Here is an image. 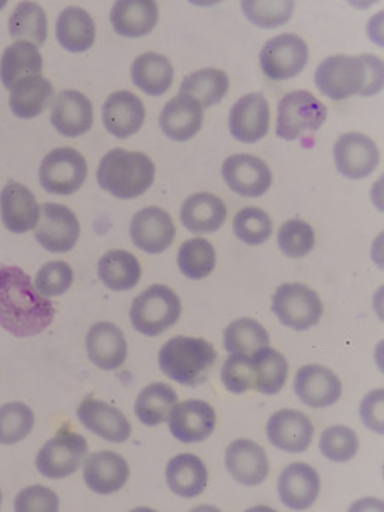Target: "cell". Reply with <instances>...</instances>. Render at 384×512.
<instances>
[{
	"label": "cell",
	"instance_id": "obj_1",
	"mask_svg": "<svg viewBox=\"0 0 384 512\" xmlns=\"http://www.w3.org/2000/svg\"><path fill=\"white\" fill-rule=\"evenodd\" d=\"M55 318L48 297L41 296L30 275L19 267L0 268V326L14 337H35Z\"/></svg>",
	"mask_w": 384,
	"mask_h": 512
},
{
	"label": "cell",
	"instance_id": "obj_2",
	"mask_svg": "<svg viewBox=\"0 0 384 512\" xmlns=\"http://www.w3.org/2000/svg\"><path fill=\"white\" fill-rule=\"evenodd\" d=\"M315 82L321 93L333 101L374 96L383 89V60L376 55H333L318 65Z\"/></svg>",
	"mask_w": 384,
	"mask_h": 512
},
{
	"label": "cell",
	"instance_id": "obj_3",
	"mask_svg": "<svg viewBox=\"0 0 384 512\" xmlns=\"http://www.w3.org/2000/svg\"><path fill=\"white\" fill-rule=\"evenodd\" d=\"M99 187L113 197L132 200L154 185L156 166L144 152L113 149L99 163Z\"/></svg>",
	"mask_w": 384,
	"mask_h": 512
},
{
	"label": "cell",
	"instance_id": "obj_4",
	"mask_svg": "<svg viewBox=\"0 0 384 512\" xmlns=\"http://www.w3.org/2000/svg\"><path fill=\"white\" fill-rule=\"evenodd\" d=\"M217 352L205 338L175 337L159 350V367L183 386H200L216 364Z\"/></svg>",
	"mask_w": 384,
	"mask_h": 512
},
{
	"label": "cell",
	"instance_id": "obj_5",
	"mask_svg": "<svg viewBox=\"0 0 384 512\" xmlns=\"http://www.w3.org/2000/svg\"><path fill=\"white\" fill-rule=\"evenodd\" d=\"M181 316V301L178 294L169 287H147L146 291L135 297L130 320L137 332L146 337H159L173 328Z\"/></svg>",
	"mask_w": 384,
	"mask_h": 512
},
{
	"label": "cell",
	"instance_id": "obj_6",
	"mask_svg": "<svg viewBox=\"0 0 384 512\" xmlns=\"http://www.w3.org/2000/svg\"><path fill=\"white\" fill-rule=\"evenodd\" d=\"M328 118L326 108L315 94L309 91H292L279 101L277 110V135L284 140L303 139L315 134Z\"/></svg>",
	"mask_w": 384,
	"mask_h": 512
},
{
	"label": "cell",
	"instance_id": "obj_7",
	"mask_svg": "<svg viewBox=\"0 0 384 512\" xmlns=\"http://www.w3.org/2000/svg\"><path fill=\"white\" fill-rule=\"evenodd\" d=\"M89 444L86 437L72 431L69 425H64L55 436L48 441L36 456V468L43 477L50 480H62L70 477L86 461Z\"/></svg>",
	"mask_w": 384,
	"mask_h": 512
},
{
	"label": "cell",
	"instance_id": "obj_8",
	"mask_svg": "<svg viewBox=\"0 0 384 512\" xmlns=\"http://www.w3.org/2000/svg\"><path fill=\"white\" fill-rule=\"evenodd\" d=\"M272 311L282 325L306 332L318 325L323 316V303L311 287L292 282L282 284L272 297Z\"/></svg>",
	"mask_w": 384,
	"mask_h": 512
},
{
	"label": "cell",
	"instance_id": "obj_9",
	"mask_svg": "<svg viewBox=\"0 0 384 512\" xmlns=\"http://www.w3.org/2000/svg\"><path fill=\"white\" fill-rule=\"evenodd\" d=\"M86 178L88 163L81 152L72 147L53 149L41 161V188L52 195H72L81 190Z\"/></svg>",
	"mask_w": 384,
	"mask_h": 512
},
{
	"label": "cell",
	"instance_id": "obj_10",
	"mask_svg": "<svg viewBox=\"0 0 384 512\" xmlns=\"http://www.w3.org/2000/svg\"><path fill=\"white\" fill-rule=\"evenodd\" d=\"M308 43L301 36L286 33L268 40L260 52V67L272 81L294 79L308 64Z\"/></svg>",
	"mask_w": 384,
	"mask_h": 512
},
{
	"label": "cell",
	"instance_id": "obj_11",
	"mask_svg": "<svg viewBox=\"0 0 384 512\" xmlns=\"http://www.w3.org/2000/svg\"><path fill=\"white\" fill-rule=\"evenodd\" d=\"M35 236L38 243L50 253H69L79 241L81 224L69 207L45 204L41 207Z\"/></svg>",
	"mask_w": 384,
	"mask_h": 512
},
{
	"label": "cell",
	"instance_id": "obj_12",
	"mask_svg": "<svg viewBox=\"0 0 384 512\" xmlns=\"http://www.w3.org/2000/svg\"><path fill=\"white\" fill-rule=\"evenodd\" d=\"M222 176L227 187L241 197H262L274 183L272 169L268 164L250 154H234L222 166Z\"/></svg>",
	"mask_w": 384,
	"mask_h": 512
},
{
	"label": "cell",
	"instance_id": "obj_13",
	"mask_svg": "<svg viewBox=\"0 0 384 512\" xmlns=\"http://www.w3.org/2000/svg\"><path fill=\"white\" fill-rule=\"evenodd\" d=\"M333 158L340 175L350 180H364L378 168V146L367 135L349 132L338 137Z\"/></svg>",
	"mask_w": 384,
	"mask_h": 512
},
{
	"label": "cell",
	"instance_id": "obj_14",
	"mask_svg": "<svg viewBox=\"0 0 384 512\" xmlns=\"http://www.w3.org/2000/svg\"><path fill=\"white\" fill-rule=\"evenodd\" d=\"M130 236L139 250L159 255L175 241V222L161 207H147L137 212L130 222Z\"/></svg>",
	"mask_w": 384,
	"mask_h": 512
},
{
	"label": "cell",
	"instance_id": "obj_15",
	"mask_svg": "<svg viewBox=\"0 0 384 512\" xmlns=\"http://www.w3.org/2000/svg\"><path fill=\"white\" fill-rule=\"evenodd\" d=\"M270 444L286 453H304L313 443L315 424L299 410L284 408L275 412L267 424Z\"/></svg>",
	"mask_w": 384,
	"mask_h": 512
},
{
	"label": "cell",
	"instance_id": "obj_16",
	"mask_svg": "<svg viewBox=\"0 0 384 512\" xmlns=\"http://www.w3.org/2000/svg\"><path fill=\"white\" fill-rule=\"evenodd\" d=\"M169 431L185 444L202 443L216 431V410L202 400L176 403L168 417Z\"/></svg>",
	"mask_w": 384,
	"mask_h": 512
},
{
	"label": "cell",
	"instance_id": "obj_17",
	"mask_svg": "<svg viewBox=\"0 0 384 512\" xmlns=\"http://www.w3.org/2000/svg\"><path fill=\"white\" fill-rule=\"evenodd\" d=\"M270 105L262 93L239 98L229 113V130L243 144H255L268 134Z\"/></svg>",
	"mask_w": 384,
	"mask_h": 512
},
{
	"label": "cell",
	"instance_id": "obj_18",
	"mask_svg": "<svg viewBox=\"0 0 384 512\" xmlns=\"http://www.w3.org/2000/svg\"><path fill=\"white\" fill-rule=\"evenodd\" d=\"M294 391L306 407H332L342 396V381L328 367L309 364L297 371Z\"/></svg>",
	"mask_w": 384,
	"mask_h": 512
},
{
	"label": "cell",
	"instance_id": "obj_19",
	"mask_svg": "<svg viewBox=\"0 0 384 512\" xmlns=\"http://www.w3.org/2000/svg\"><path fill=\"white\" fill-rule=\"evenodd\" d=\"M50 120L59 134L76 139L88 134L93 127V103L86 94L76 89H67L53 99Z\"/></svg>",
	"mask_w": 384,
	"mask_h": 512
},
{
	"label": "cell",
	"instance_id": "obj_20",
	"mask_svg": "<svg viewBox=\"0 0 384 512\" xmlns=\"http://www.w3.org/2000/svg\"><path fill=\"white\" fill-rule=\"evenodd\" d=\"M40 205L30 188L18 181H9L0 193V214L4 226L14 234L35 229L40 221Z\"/></svg>",
	"mask_w": 384,
	"mask_h": 512
},
{
	"label": "cell",
	"instance_id": "obj_21",
	"mask_svg": "<svg viewBox=\"0 0 384 512\" xmlns=\"http://www.w3.org/2000/svg\"><path fill=\"white\" fill-rule=\"evenodd\" d=\"M77 417L88 431L110 443H125L132 434V425L118 408L96 400L93 396L79 405Z\"/></svg>",
	"mask_w": 384,
	"mask_h": 512
},
{
	"label": "cell",
	"instance_id": "obj_22",
	"mask_svg": "<svg viewBox=\"0 0 384 512\" xmlns=\"http://www.w3.org/2000/svg\"><path fill=\"white\" fill-rule=\"evenodd\" d=\"M204 123V106L188 94L169 99L159 115L164 135L176 142H187L200 132Z\"/></svg>",
	"mask_w": 384,
	"mask_h": 512
},
{
	"label": "cell",
	"instance_id": "obj_23",
	"mask_svg": "<svg viewBox=\"0 0 384 512\" xmlns=\"http://www.w3.org/2000/svg\"><path fill=\"white\" fill-rule=\"evenodd\" d=\"M86 350L94 366L103 371H115L127 361V338L117 325L101 321L89 328Z\"/></svg>",
	"mask_w": 384,
	"mask_h": 512
},
{
	"label": "cell",
	"instance_id": "obj_24",
	"mask_svg": "<svg viewBox=\"0 0 384 512\" xmlns=\"http://www.w3.org/2000/svg\"><path fill=\"white\" fill-rule=\"evenodd\" d=\"M146 120L142 99L130 91L110 94L103 105V123L106 130L117 139H128L137 134Z\"/></svg>",
	"mask_w": 384,
	"mask_h": 512
},
{
	"label": "cell",
	"instance_id": "obj_25",
	"mask_svg": "<svg viewBox=\"0 0 384 512\" xmlns=\"http://www.w3.org/2000/svg\"><path fill=\"white\" fill-rule=\"evenodd\" d=\"M227 472L236 482L246 487H256L265 482L270 472L265 449L250 439H238L226 451Z\"/></svg>",
	"mask_w": 384,
	"mask_h": 512
},
{
	"label": "cell",
	"instance_id": "obj_26",
	"mask_svg": "<svg viewBox=\"0 0 384 512\" xmlns=\"http://www.w3.org/2000/svg\"><path fill=\"white\" fill-rule=\"evenodd\" d=\"M320 490V475L308 463H292L280 475V501L294 511H306L313 506Z\"/></svg>",
	"mask_w": 384,
	"mask_h": 512
},
{
	"label": "cell",
	"instance_id": "obj_27",
	"mask_svg": "<svg viewBox=\"0 0 384 512\" xmlns=\"http://www.w3.org/2000/svg\"><path fill=\"white\" fill-rule=\"evenodd\" d=\"M130 468L123 456L113 451H99L89 456L84 465V480L96 494L110 495L125 487Z\"/></svg>",
	"mask_w": 384,
	"mask_h": 512
},
{
	"label": "cell",
	"instance_id": "obj_28",
	"mask_svg": "<svg viewBox=\"0 0 384 512\" xmlns=\"http://www.w3.org/2000/svg\"><path fill=\"white\" fill-rule=\"evenodd\" d=\"M110 19L123 38H142L158 24V4L152 0H120L111 9Z\"/></svg>",
	"mask_w": 384,
	"mask_h": 512
},
{
	"label": "cell",
	"instance_id": "obj_29",
	"mask_svg": "<svg viewBox=\"0 0 384 512\" xmlns=\"http://www.w3.org/2000/svg\"><path fill=\"white\" fill-rule=\"evenodd\" d=\"M181 224L197 234L216 233L226 222V204L212 193H195L181 207Z\"/></svg>",
	"mask_w": 384,
	"mask_h": 512
},
{
	"label": "cell",
	"instance_id": "obj_30",
	"mask_svg": "<svg viewBox=\"0 0 384 512\" xmlns=\"http://www.w3.org/2000/svg\"><path fill=\"white\" fill-rule=\"evenodd\" d=\"M166 482L176 495L192 499L207 489L209 472L204 461L195 454H178L166 468Z\"/></svg>",
	"mask_w": 384,
	"mask_h": 512
},
{
	"label": "cell",
	"instance_id": "obj_31",
	"mask_svg": "<svg viewBox=\"0 0 384 512\" xmlns=\"http://www.w3.org/2000/svg\"><path fill=\"white\" fill-rule=\"evenodd\" d=\"M55 33L67 52H88L96 40V24L88 11L81 7H67L60 12Z\"/></svg>",
	"mask_w": 384,
	"mask_h": 512
},
{
	"label": "cell",
	"instance_id": "obj_32",
	"mask_svg": "<svg viewBox=\"0 0 384 512\" xmlns=\"http://www.w3.org/2000/svg\"><path fill=\"white\" fill-rule=\"evenodd\" d=\"M175 69L164 55L147 52L139 55L132 64V82L149 96H163L173 86Z\"/></svg>",
	"mask_w": 384,
	"mask_h": 512
},
{
	"label": "cell",
	"instance_id": "obj_33",
	"mask_svg": "<svg viewBox=\"0 0 384 512\" xmlns=\"http://www.w3.org/2000/svg\"><path fill=\"white\" fill-rule=\"evenodd\" d=\"M43 57L40 50L26 41H16L0 60V81L7 89H12L26 77L41 76Z\"/></svg>",
	"mask_w": 384,
	"mask_h": 512
},
{
	"label": "cell",
	"instance_id": "obj_34",
	"mask_svg": "<svg viewBox=\"0 0 384 512\" xmlns=\"http://www.w3.org/2000/svg\"><path fill=\"white\" fill-rule=\"evenodd\" d=\"M52 99V82L43 76H31L19 81L11 89L9 105L16 117L31 120L47 110Z\"/></svg>",
	"mask_w": 384,
	"mask_h": 512
},
{
	"label": "cell",
	"instance_id": "obj_35",
	"mask_svg": "<svg viewBox=\"0 0 384 512\" xmlns=\"http://www.w3.org/2000/svg\"><path fill=\"white\" fill-rule=\"evenodd\" d=\"M101 282L111 291H130L140 282L142 267L137 256L130 251L111 250L101 256L98 263Z\"/></svg>",
	"mask_w": 384,
	"mask_h": 512
},
{
	"label": "cell",
	"instance_id": "obj_36",
	"mask_svg": "<svg viewBox=\"0 0 384 512\" xmlns=\"http://www.w3.org/2000/svg\"><path fill=\"white\" fill-rule=\"evenodd\" d=\"M253 371H255V390L263 395H277L286 386L289 364L279 350L260 349L250 355Z\"/></svg>",
	"mask_w": 384,
	"mask_h": 512
},
{
	"label": "cell",
	"instance_id": "obj_37",
	"mask_svg": "<svg viewBox=\"0 0 384 512\" xmlns=\"http://www.w3.org/2000/svg\"><path fill=\"white\" fill-rule=\"evenodd\" d=\"M178 403L176 391L166 383H152L140 391L135 402V415L147 427H156L168 420Z\"/></svg>",
	"mask_w": 384,
	"mask_h": 512
},
{
	"label": "cell",
	"instance_id": "obj_38",
	"mask_svg": "<svg viewBox=\"0 0 384 512\" xmlns=\"http://www.w3.org/2000/svg\"><path fill=\"white\" fill-rule=\"evenodd\" d=\"M9 33L18 41L41 47L48 36V19L36 2H21L9 18Z\"/></svg>",
	"mask_w": 384,
	"mask_h": 512
},
{
	"label": "cell",
	"instance_id": "obj_39",
	"mask_svg": "<svg viewBox=\"0 0 384 512\" xmlns=\"http://www.w3.org/2000/svg\"><path fill=\"white\" fill-rule=\"evenodd\" d=\"M229 91V77L219 69H202L193 72L181 84L180 93L197 99L204 108L221 103Z\"/></svg>",
	"mask_w": 384,
	"mask_h": 512
},
{
	"label": "cell",
	"instance_id": "obj_40",
	"mask_svg": "<svg viewBox=\"0 0 384 512\" xmlns=\"http://www.w3.org/2000/svg\"><path fill=\"white\" fill-rule=\"evenodd\" d=\"M217 255L214 246L204 238L185 241L178 251V267L181 274L192 280L209 277L216 268Z\"/></svg>",
	"mask_w": 384,
	"mask_h": 512
},
{
	"label": "cell",
	"instance_id": "obj_41",
	"mask_svg": "<svg viewBox=\"0 0 384 512\" xmlns=\"http://www.w3.org/2000/svg\"><path fill=\"white\" fill-rule=\"evenodd\" d=\"M268 345L270 337L267 330L251 318L233 321L224 332V347L231 354L253 355Z\"/></svg>",
	"mask_w": 384,
	"mask_h": 512
},
{
	"label": "cell",
	"instance_id": "obj_42",
	"mask_svg": "<svg viewBox=\"0 0 384 512\" xmlns=\"http://www.w3.org/2000/svg\"><path fill=\"white\" fill-rule=\"evenodd\" d=\"M35 427V414L26 403L11 402L0 407V444L11 446L30 436Z\"/></svg>",
	"mask_w": 384,
	"mask_h": 512
},
{
	"label": "cell",
	"instance_id": "obj_43",
	"mask_svg": "<svg viewBox=\"0 0 384 512\" xmlns=\"http://www.w3.org/2000/svg\"><path fill=\"white\" fill-rule=\"evenodd\" d=\"M233 229L236 238L241 239L243 243L258 246L267 243L270 239L272 231H274V222L265 210L258 209V207H246V209L239 210L234 217Z\"/></svg>",
	"mask_w": 384,
	"mask_h": 512
},
{
	"label": "cell",
	"instance_id": "obj_44",
	"mask_svg": "<svg viewBox=\"0 0 384 512\" xmlns=\"http://www.w3.org/2000/svg\"><path fill=\"white\" fill-rule=\"evenodd\" d=\"M320 449L326 460L347 463L359 451V437L347 425H332L321 434Z\"/></svg>",
	"mask_w": 384,
	"mask_h": 512
},
{
	"label": "cell",
	"instance_id": "obj_45",
	"mask_svg": "<svg viewBox=\"0 0 384 512\" xmlns=\"http://www.w3.org/2000/svg\"><path fill=\"white\" fill-rule=\"evenodd\" d=\"M246 18L251 23L263 28V30H274L291 19L294 12V2L291 0H262V2H243L241 4Z\"/></svg>",
	"mask_w": 384,
	"mask_h": 512
},
{
	"label": "cell",
	"instance_id": "obj_46",
	"mask_svg": "<svg viewBox=\"0 0 384 512\" xmlns=\"http://www.w3.org/2000/svg\"><path fill=\"white\" fill-rule=\"evenodd\" d=\"M279 246L289 258H303L315 250V229L301 219L284 222L279 229Z\"/></svg>",
	"mask_w": 384,
	"mask_h": 512
},
{
	"label": "cell",
	"instance_id": "obj_47",
	"mask_svg": "<svg viewBox=\"0 0 384 512\" xmlns=\"http://www.w3.org/2000/svg\"><path fill=\"white\" fill-rule=\"evenodd\" d=\"M221 379L227 390L234 395H243L246 391L255 390V371L250 355H229L222 366Z\"/></svg>",
	"mask_w": 384,
	"mask_h": 512
},
{
	"label": "cell",
	"instance_id": "obj_48",
	"mask_svg": "<svg viewBox=\"0 0 384 512\" xmlns=\"http://www.w3.org/2000/svg\"><path fill=\"white\" fill-rule=\"evenodd\" d=\"M74 282V272L69 263L50 262L41 267L35 277V289L41 296L57 297L69 291Z\"/></svg>",
	"mask_w": 384,
	"mask_h": 512
},
{
	"label": "cell",
	"instance_id": "obj_49",
	"mask_svg": "<svg viewBox=\"0 0 384 512\" xmlns=\"http://www.w3.org/2000/svg\"><path fill=\"white\" fill-rule=\"evenodd\" d=\"M59 507V495L43 485L21 490L14 501V509L18 512H55Z\"/></svg>",
	"mask_w": 384,
	"mask_h": 512
},
{
	"label": "cell",
	"instance_id": "obj_50",
	"mask_svg": "<svg viewBox=\"0 0 384 512\" xmlns=\"http://www.w3.org/2000/svg\"><path fill=\"white\" fill-rule=\"evenodd\" d=\"M383 400L384 391L374 390L362 400L361 403V417L362 422L366 425L367 429L376 432V434H383Z\"/></svg>",
	"mask_w": 384,
	"mask_h": 512
},
{
	"label": "cell",
	"instance_id": "obj_51",
	"mask_svg": "<svg viewBox=\"0 0 384 512\" xmlns=\"http://www.w3.org/2000/svg\"><path fill=\"white\" fill-rule=\"evenodd\" d=\"M0 506H2V492H0Z\"/></svg>",
	"mask_w": 384,
	"mask_h": 512
}]
</instances>
